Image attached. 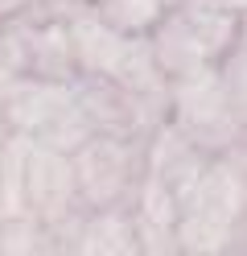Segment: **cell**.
<instances>
[{"mask_svg": "<svg viewBox=\"0 0 247 256\" xmlns=\"http://www.w3.org/2000/svg\"><path fill=\"white\" fill-rule=\"evenodd\" d=\"M21 8H29V0H0V21H8V17H16Z\"/></svg>", "mask_w": 247, "mask_h": 256, "instance_id": "7a4b0ae2", "label": "cell"}, {"mask_svg": "<svg viewBox=\"0 0 247 256\" xmlns=\"http://www.w3.org/2000/svg\"><path fill=\"white\" fill-rule=\"evenodd\" d=\"M165 0H99V17H103L115 34H144L161 21Z\"/></svg>", "mask_w": 247, "mask_h": 256, "instance_id": "6da1fadb", "label": "cell"}]
</instances>
